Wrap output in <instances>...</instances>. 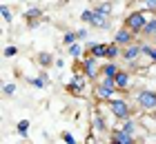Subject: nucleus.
Returning <instances> with one entry per match:
<instances>
[{"mask_svg":"<svg viewBox=\"0 0 156 144\" xmlns=\"http://www.w3.org/2000/svg\"><path fill=\"white\" fill-rule=\"evenodd\" d=\"M105 104H107V111L112 113V118H116L118 122H125V120L134 118V106L129 104L127 98H114Z\"/></svg>","mask_w":156,"mask_h":144,"instance_id":"f257e3e1","label":"nucleus"},{"mask_svg":"<svg viewBox=\"0 0 156 144\" xmlns=\"http://www.w3.org/2000/svg\"><path fill=\"white\" fill-rule=\"evenodd\" d=\"M147 22H150V16H147V11L136 9V11H129V13L125 16L123 27L129 29L134 35H140V33H143V29L147 27Z\"/></svg>","mask_w":156,"mask_h":144,"instance_id":"f03ea898","label":"nucleus"},{"mask_svg":"<svg viewBox=\"0 0 156 144\" xmlns=\"http://www.w3.org/2000/svg\"><path fill=\"white\" fill-rule=\"evenodd\" d=\"M134 102L138 109H143L145 113H154L156 111V91L154 89H140L134 93Z\"/></svg>","mask_w":156,"mask_h":144,"instance_id":"7ed1b4c3","label":"nucleus"},{"mask_svg":"<svg viewBox=\"0 0 156 144\" xmlns=\"http://www.w3.org/2000/svg\"><path fill=\"white\" fill-rule=\"evenodd\" d=\"M114 45H118L120 49H127V47H132V45H136V35H134L129 29H125V27H120L116 29V33H114Z\"/></svg>","mask_w":156,"mask_h":144,"instance_id":"20e7f679","label":"nucleus"},{"mask_svg":"<svg viewBox=\"0 0 156 144\" xmlns=\"http://www.w3.org/2000/svg\"><path fill=\"white\" fill-rule=\"evenodd\" d=\"M83 73L89 78V80H96L98 75H101V67L103 64H98V60L96 58H91V55H87V58H83Z\"/></svg>","mask_w":156,"mask_h":144,"instance_id":"39448f33","label":"nucleus"},{"mask_svg":"<svg viewBox=\"0 0 156 144\" xmlns=\"http://www.w3.org/2000/svg\"><path fill=\"white\" fill-rule=\"evenodd\" d=\"M143 55L140 53V42H136V45H132V47H127V49H123V62H127L129 67H138V58Z\"/></svg>","mask_w":156,"mask_h":144,"instance_id":"423d86ee","label":"nucleus"},{"mask_svg":"<svg viewBox=\"0 0 156 144\" xmlns=\"http://www.w3.org/2000/svg\"><path fill=\"white\" fill-rule=\"evenodd\" d=\"M114 93H118V91L105 86L103 82H96L94 84V98L98 100V102H109V100H114Z\"/></svg>","mask_w":156,"mask_h":144,"instance_id":"0eeeda50","label":"nucleus"},{"mask_svg":"<svg viewBox=\"0 0 156 144\" xmlns=\"http://www.w3.org/2000/svg\"><path fill=\"white\" fill-rule=\"evenodd\" d=\"M129 84H132V71L129 69H120V73L116 75V91L125 93L129 89Z\"/></svg>","mask_w":156,"mask_h":144,"instance_id":"6e6552de","label":"nucleus"},{"mask_svg":"<svg viewBox=\"0 0 156 144\" xmlns=\"http://www.w3.org/2000/svg\"><path fill=\"white\" fill-rule=\"evenodd\" d=\"M40 16H42V9L40 7H29L25 11V20H27V27L29 29H36L40 25Z\"/></svg>","mask_w":156,"mask_h":144,"instance_id":"1a4fd4ad","label":"nucleus"},{"mask_svg":"<svg viewBox=\"0 0 156 144\" xmlns=\"http://www.w3.org/2000/svg\"><path fill=\"white\" fill-rule=\"evenodd\" d=\"M109 138L112 140H118L120 144H140L136 135H129V133H125V131H120V129H112V133H109Z\"/></svg>","mask_w":156,"mask_h":144,"instance_id":"9d476101","label":"nucleus"},{"mask_svg":"<svg viewBox=\"0 0 156 144\" xmlns=\"http://www.w3.org/2000/svg\"><path fill=\"white\" fill-rule=\"evenodd\" d=\"M107 49H109V42H94V45H89V55L96 60L107 58Z\"/></svg>","mask_w":156,"mask_h":144,"instance_id":"9b49d317","label":"nucleus"},{"mask_svg":"<svg viewBox=\"0 0 156 144\" xmlns=\"http://www.w3.org/2000/svg\"><path fill=\"white\" fill-rule=\"evenodd\" d=\"M114 129H120V131H125V133H129V135H136V131L140 129V122L136 118H129V120H125V122H118V126Z\"/></svg>","mask_w":156,"mask_h":144,"instance_id":"f8f14e48","label":"nucleus"},{"mask_svg":"<svg viewBox=\"0 0 156 144\" xmlns=\"http://www.w3.org/2000/svg\"><path fill=\"white\" fill-rule=\"evenodd\" d=\"M83 86H85V78H83V73H76L74 80L67 84V91L72 93V95H80V93H83Z\"/></svg>","mask_w":156,"mask_h":144,"instance_id":"ddd939ff","label":"nucleus"},{"mask_svg":"<svg viewBox=\"0 0 156 144\" xmlns=\"http://www.w3.org/2000/svg\"><path fill=\"white\" fill-rule=\"evenodd\" d=\"M94 13L101 18H112V11H114V2H96L94 7Z\"/></svg>","mask_w":156,"mask_h":144,"instance_id":"4468645a","label":"nucleus"},{"mask_svg":"<svg viewBox=\"0 0 156 144\" xmlns=\"http://www.w3.org/2000/svg\"><path fill=\"white\" fill-rule=\"evenodd\" d=\"M118 73H120L118 62H105L103 67H101V78H114V80H116Z\"/></svg>","mask_w":156,"mask_h":144,"instance_id":"2eb2a0df","label":"nucleus"},{"mask_svg":"<svg viewBox=\"0 0 156 144\" xmlns=\"http://www.w3.org/2000/svg\"><path fill=\"white\" fill-rule=\"evenodd\" d=\"M91 126H94V131L96 133H105V131H107V120H105V115L101 113V111H96L94 113V118H91Z\"/></svg>","mask_w":156,"mask_h":144,"instance_id":"dca6fc26","label":"nucleus"},{"mask_svg":"<svg viewBox=\"0 0 156 144\" xmlns=\"http://www.w3.org/2000/svg\"><path fill=\"white\" fill-rule=\"evenodd\" d=\"M36 62L40 64L42 69H49L51 64H56V60H54V55L49 53V51H40L38 55H36Z\"/></svg>","mask_w":156,"mask_h":144,"instance_id":"f3484780","label":"nucleus"},{"mask_svg":"<svg viewBox=\"0 0 156 144\" xmlns=\"http://www.w3.org/2000/svg\"><path fill=\"white\" fill-rule=\"evenodd\" d=\"M120 55H123V49H120L118 45H114V42H109V49H107V58H105V62H116Z\"/></svg>","mask_w":156,"mask_h":144,"instance_id":"a211bd4d","label":"nucleus"},{"mask_svg":"<svg viewBox=\"0 0 156 144\" xmlns=\"http://www.w3.org/2000/svg\"><path fill=\"white\" fill-rule=\"evenodd\" d=\"M27 82H29L31 86H36V89H45V86L49 84V75L45 73V71H42L38 78H27Z\"/></svg>","mask_w":156,"mask_h":144,"instance_id":"6ab92c4d","label":"nucleus"},{"mask_svg":"<svg viewBox=\"0 0 156 144\" xmlns=\"http://www.w3.org/2000/svg\"><path fill=\"white\" fill-rule=\"evenodd\" d=\"M138 122H140V126H147V131H150V133H156V120H154L152 113H145Z\"/></svg>","mask_w":156,"mask_h":144,"instance_id":"aec40b11","label":"nucleus"},{"mask_svg":"<svg viewBox=\"0 0 156 144\" xmlns=\"http://www.w3.org/2000/svg\"><path fill=\"white\" fill-rule=\"evenodd\" d=\"M140 35H143V38H152V40H154V35H156V16L150 18V22H147V27L143 29V33H140Z\"/></svg>","mask_w":156,"mask_h":144,"instance_id":"412c9836","label":"nucleus"},{"mask_svg":"<svg viewBox=\"0 0 156 144\" xmlns=\"http://www.w3.org/2000/svg\"><path fill=\"white\" fill-rule=\"evenodd\" d=\"M62 45H65L67 49L74 47V45H78V35H76V31H65V33H62Z\"/></svg>","mask_w":156,"mask_h":144,"instance_id":"4be33fe9","label":"nucleus"},{"mask_svg":"<svg viewBox=\"0 0 156 144\" xmlns=\"http://www.w3.org/2000/svg\"><path fill=\"white\" fill-rule=\"evenodd\" d=\"M29 126H31L29 120H20L16 124V133L20 135V138H27V135H29Z\"/></svg>","mask_w":156,"mask_h":144,"instance_id":"5701e85b","label":"nucleus"},{"mask_svg":"<svg viewBox=\"0 0 156 144\" xmlns=\"http://www.w3.org/2000/svg\"><path fill=\"white\" fill-rule=\"evenodd\" d=\"M109 18H101V16H96L94 18V22H91V27L94 29H109Z\"/></svg>","mask_w":156,"mask_h":144,"instance_id":"b1692460","label":"nucleus"},{"mask_svg":"<svg viewBox=\"0 0 156 144\" xmlns=\"http://www.w3.org/2000/svg\"><path fill=\"white\" fill-rule=\"evenodd\" d=\"M94 18H96V13H94V9H85L83 13H80V20L87 27H91V22H94Z\"/></svg>","mask_w":156,"mask_h":144,"instance_id":"393cba45","label":"nucleus"},{"mask_svg":"<svg viewBox=\"0 0 156 144\" xmlns=\"http://www.w3.org/2000/svg\"><path fill=\"white\" fill-rule=\"evenodd\" d=\"M0 16H2V20H5V22H11V20H13V16H11V9H9V5H7V2H2V5H0Z\"/></svg>","mask_w":156,"mask_h":144,"instance_id":"a878e982","label":"nucleus"},{"mask_svg":"<svg viewBox=\"0 0 156 144\" xmlns=\"http://www.w3.org/2000/svg\"><path fill=\"white\" fill-rule=\"evenodd\" d=\"M16 91H18L16 82H7V84L2 86V93H5V98H13V95H16Z\"/></svg>","mask_w":156,"mask_h":144,"instance_id":"bb28decb","label":"nucleus"},{"mask_svg":"<svg viewBox=\"0 0 156 144\" xmlns=\"http://www.w3.org/2000/svg\"><path fill=\"white\" fill-rule=\"evenodd\" d=\"M138 5H140V9H143V11L156 13V0H143V2H138Z\"/></svg>","mask_w":156,"mask_h":144,"instance_id":"cd10ccee","label":"nucleus"},{"mask_svg":"<svg viewBox=\"0 0 156 144\" xmlns=\"http://www.w3.org/2000/svg\"><path fill=\"white\" fill-rule=\"evenodd\" d=\"M18 51H20V49H18L16 45H9V47H5L2 55H5V58H13V55H18Z\"/></svg>","mask_w":156,"mask_h":144,"instance_id":"c85d7f7f","label":"nucleus"},{"mask_svg":"<svg viewBox=\"0 0 156 144\" xmlns=\"http://www.w3.org/2000/svg\"><path fill=\"white\" fill-rule=\"evenodd\" d=\"M67 53L72 55V58H80V53H83V47H80V45H74V47H69V49H67Z\"/></svg>","mask_w":156,"mask_h":144,"instance_id":"c756f323","label":"nucleus"},{"mask_svg":"<svg viewBox=\"0 0 156 144\" xmlns=\"http://www.w3.org/2000/svg\"><path fill=\"white\" fill-rule=\"evenodd\" d=\"M60 138H62V142H65V144H78L76 138H74V135L69 133V131H62V133H60Z\"/></svg>","mask_w":156,"mask_h":144,"instance_id":"7c9ffc66","label":"nucleus"},{"mask_svg":"<svg viewBox=\"0 0 156 144\" xmlns=\"http://www.w3.org/2000/svg\"><path fill=\"white\" fill-rule=\"evenodd\" d=\"M76 35H78V40H85L89 35V29L87 27H80V29H76Z\"/></svg>","mask_w":156,"mask_h":144,"instance_id":"2f4dec72","label":"nucleus"},{"mask_svg":"<svg viewBox=\"0 0 156 144\" xmlns=\"http://www.w3.org/2000/svg\"><path fill=\"white\" fill-rule=\"evenodd\" d=\"M145 58H150V62H154V64H156V47H152V49H150V53H147Z\"/></svg>","mask_w":156,"mask_h":144,"instance_id":"473e14b6","label":"nucleus"},{"mask_svg":"<svg viewBox=\"0 0 156 144\" xmlns=\"http://www.w3.org/2000/svg\"><path fill=\"white\" fill-rule=\"evenodd\" d=\"M107 144H120V142H118V140H112V138H109V142H107Z\"/></svg>","mask_w":156,"mask_h":144,"instance_id":"72a5a7b5","label":"nucleus"},{"mask_svg":"<svg viewBox=\"0 0 156 144\" xmlns=\"http://www.w3.org/2000/svg\"><path fill=\"white\" fill-rule=\"evenodd\" d=\"M152 115H154V120H156V111H154V113H152Z\"/></svg>","mask_w":156,"mask_h":144,"instance_id":"f704fd0d","label":"nucleus"},{"mask_svg":"<svg viewBox=\"0 0 156 144\" xmlns=\"http://www.w3.org/2000/svg\"><path fill=\"white\" fill-rule=\"evenodd\" d=\"M154 42H156V35H154Z\"/></svg>","mask_w":156,"mask_h":144,"instance_id":"c9c22d12","label":"nucleus"}]
</instances>
